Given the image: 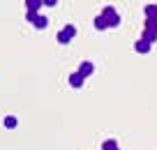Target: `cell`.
Segmentation results:
<instances>
[{"instance_id":"cell-1","label":"cell","mask_w":157,"mask_h":150,"mask_svg":"<svg viewBox=\"0 0 157 150\" xmlns=\"http://www.w3.org/2000/svg\"><path fill=\"white\" fill-rule=\"evenodd\" d=\"M74 37H76V25H72V23H67V25H65V28L60 30L58 35H56L58 44H69Z\"/></svg>"},{"instance_id":"cell-2","label":"cell","mask_w":157,"mask_h":150,"mask_svg":"<svg viewBox=\"0 0 157 150\" xmlns=\"http://www.w3.org/2000/svg\"><path fill=\"white\" fill-rule=\"evenodd\" d=\"M102 14L106 16V21H109V25H111V28H118V25H120V14H118V10L113 5H106L102 10Z\"/></svg>"},{"instance_id":"cell-3","label":"cell","mask_w":157,"mask_h":150,"mask_svg":"<svg viewBox=\"0 0 157 150\" xmlns=\"http://www.w3.org/2000/svg\"><path fill=\"white\" fill-rule=\"evenodd\" d=\"M67 83H69V88L78 90V88H83V83H86V76H83L81 72H72V74H69V79H67Z\"/></svg>"},{"instance_id":"cell-4","label":"cell","mask_w":157,"mask_h":150,"mask_svg":"<svg viewBox=\"0 0 157 150\" xmlns=\"http://www.w3.org/2000/svg\"><path fill=\"white\" fill-rule=\"evenodd\" d=\"M134 51H136V53H148V51H152V42H148V39H136V44H134Z\"/></svg>"},{"instance_id":"cell-5","label":"cell","mask_w":157,"mask_h":150,"mask_svg":"<svg viewBox=\"0 0 157 150\" xmlns=\"http://www.w3.org/2000/svg\"><path fill=\"white\" fill-rule=\"evenodd\" d=\"M76 72H81L86 79H88V76H93V74H95V65L90 63V60H83V63H78Z\"/></svg>"},{"instance_id":"cell-6","label":"cell","mask_w":157,"mask_h":150,"mask_svg":"<svg viewBox=\"0 0 157 150\" xmlns=\"http://www.w3.org/2000/svg\"><path fill=\"white\" fill-rule=\"evenodd\" d=\"M95 28H97V30H109V28H111L104 14H97V16H95Z\"/></svg>"},{"instance_id":"cell-7","label":"cell","mask_w":157,"mask_h":150,"mask_svg":"<svg viewBox=\"0 0 157 150\" xmlns=\"http://www.w3.org/2000/svg\"><path fill=\"white\" fill-rule=\"evenodd\" d=\"M33 25H35L37 30H44L46 25H49V16H44V14H37V19L33 21Z\"/></svg>"},{"instance_id":"cell-8","label":"cell","mask_w":157,"mask_h":150,"mask_svg":"<svg viewBox=\"0 0 157 150\" xmlns=\"http://www.w3.org/2000/svg\"><path fill=\"white\" fill-rule=\"evenodd\" d=\"M44 5V0H25V10H33V12H39Z\"/></svg>"},{"instance_id":"cell-9","label":"cell","mask_w":157,"mask_h":150,"mask_svg":"<svg viewBox=\"0 0 157 150\" xmlns=\"http://www.w3.org/2000/svg\"><path fill=\"white\" fill-rule=\"evenodd\" d=\"M16 122H19V120H16V116H5V118H2V125H5V129H14Z\"/></svg>"},{"instance_id":"cell-10","label":"cell","mask_w":157,"mask_h":150,"mask_svg":"<svg viewBox=\"0 0 157 150\" xmlns=\"http://www.w3.org/2000/svg\"><path fill=\"white\" fill-rule=\"evenodd\" d=\"M143 14H146V19H157V5H146Z\"/></svg>"},{"instance_id":"cell-11","label":"cell","mask_w":157,"mask_h":150,"mask_svg":"<svg viewBox=\"0 0 157 150\" xmlns=\"http://www.w3.org/2000/svg\"><path fill=\"white\" fill-rule=\"evenodd\" d=\"M141 37L148 39V42H152V44L157 42V33H155V30H148V28H143V35H141Z\"/></svg>"},{"instance_id":"cell-12","label":"cell","mask_w":157,"mask_h":150,"mask_svg":"<svg viewBox=\"0 0 157 150\" xmlns=\"http://www.w3.org/2000/svg\"><path fill=\"white\" fill-rule=\"evenodd\" d=\"M102 150H118V141L116 139H106L102 143Z\"/></svg>"},{"instance_id":"cell-13","label":"cell","mask_w":157,"mask_h":150,"mask_svg":"<svg viewBox=\"0 0 157 150\" xmlns=\"http://www.w3.org/2000/svg\"><path fill=\"white\" fill-rule=\"evenodd\" d=\"M37 14H39V12H33V10H25V21H28V23H33V21L37 19Z\"/></svg>"},{"instance_id":"cell-14","label":"cell","mask_w":157,"mask_h":150,"mask_svg":"<svg viewBox=\"0 0 157 150\" xmlns=\"http://www.w3.org/2000/svg\"><path fill=\"white\" fill-rule=\"evenodd\" d=\"M146 28H148V30H155V33H157V19H146Z\"/></svg>"},{"instance_id":"cell-15","label":"cell","mask_w":157,"mask_h":150,"mask_svg":"<svg viewBox=\"0 0 157 150\" xmlns=\"http://www.w3.org/2000/svg\"><path fill=\"white\" fill-rule=\"evenodd\" d=\"M44 5L46 7H56V5H58V0H44Z\"/></svg>"},{"instance_id":"cell-16","label":"cell","mask_w":157,"mask_h":150,"mask_svg":"<svg viewBox=\"0 0 157 150\" xmlns=\"http://www.w3.org/2000/svg\"><path fill=\"white\" fill-rule=\"evenodd\" d=\"M118 150H120V148H118Z\"/></svg>"}]
</instances>
